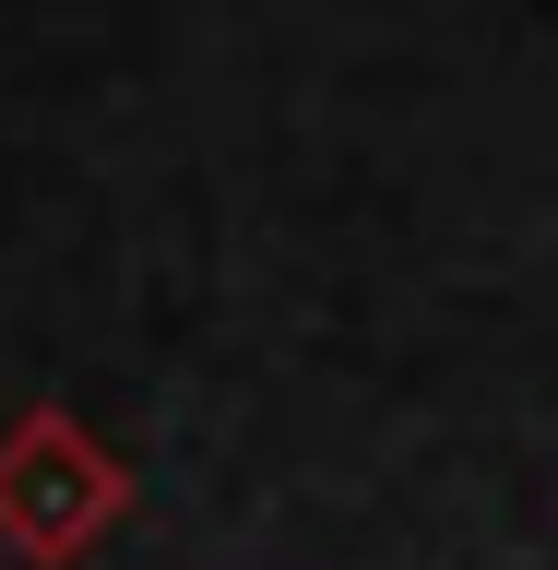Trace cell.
I'll return each instance as SVG.
<instances>
[{
	"label": "cell",
	"instance_id": "1",
	"mask_svg": "<svg viewBox=\"0 0 558 570\" xmlns=\"http://www.w3.org/2000/svg\"><path fill=\"white\" fill-rule=\"evenodd\" d=\"M107 511H119V463L71 416H25L12 428V452H0V534H12L25 559H71Z\"/></svg>",
	"mask_w": 558,
	"mask_h": 570
}]
</instances>
